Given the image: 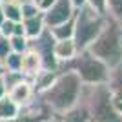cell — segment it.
Wrapping results in <instances>:
<instances>
[{
  "mask_svg": "<svg viewBox=\"0 0 122 122\" xmlns=\"http://www.w3.org/2000/svg\"><path fill=\"white\" fill-rule=\"evenodd\" d=\"M82 93V82L78 80V76L73 71H58L55 82L51 84L47 91H44L38 97L42 102L49 107L53 115L58 117L64 111H67L69 107H73L78 102Z\"/></svg>",
  "mask_w": 122,
  "mask_h": 122,
  "instance_id": "1",
  "label": "cell"
},
{
  "mask_svg": "<svg viewBox=\"0 0 122 122\" xmlns=\"http://www.w3.org/2000/svg\"><path fill=\"white\" fill-rule=\"evenodd\" d=\"M93 56L102 60L109 69L122 64V31L120 24L111 18L106 20V25L102 27L100 35L93 40V44L87 47Z\"/></svg>",
  "mask_w": 122,
  "mask_h": 122,
  "instance_id": "2",
  "label": "cell"
},
{
  "mask_svg": "<svg viewBox=\"0 0 122 122\" xmlns=\"http://www.w3.org/2000/svg\"><path fill=\"white\" fill-rule=\"evenodd\" d=\"M58 71H73L82 82V86L106 84L109 76V67L89 51H78L71 62L58 66Z\"/></svg>",
  "mask_w": 122,
  "mask_h": 122,
  "instance_id": "3",
  "label": "cell"
},
{
  "mask_svg": "<svg viewBox=\"0 0 122 122\" xmlns=\"http://www.w3.org/2000/svg\"><path fill=\"white\" fill-rule=\"evenodd\" d=\"M82 98L89 109L91 122H122V117L118 115L115 100L106 84L82 86Z\"/></svg>",
  "mask_w": 122,
  "mask_h": 122,
  "instance_id": "4",
  "label": "cell"
},
{
  "mask_svg": "<svg viewBox=\"0 0 122 122\" xmlns=\"http://www.w3.org/2000/svg\"><path fill=\"white\" fill-rule=\"evenodd\" d=\"M107 16L89 9L87 5L76 9L73 18V42L78 51H86L93 44V40L100 35L102 27L106 25Z\"/></svg>",
  "mask_w": 122,
  "mask_h": 122,
  "instance_id": "5",
  "label": "cell"
},
{
  "mask_svg": "<svg viewBox=\"0 0 122 122\" xmlns=\"http://www.w3.org/2000/svg\"><path fill=\"white\" fill-rule=\"evenodd\" d=\"M55 120V115L49 107L42 102V98L36 95L29 104L18 107V113L16 117L11 122H53Z\"/></svg>",
  "mask_w": 122,
  "mask_h": 122,
  "instance_id": "6",
  "label": "cell"
},
{
  "mask_svg": "<svg viewBox=\"0 0 122 122\" xmlns=\"http://www.w3.org/2000/svg\"><path fill=\"white\" fill-rule=\"evenodd\" d=\"M53 44H55V36L51 35V31L47 29V27L42 31L36 38L29 40V47L40 56L44 69H53V71H56V69H58V62H56L55 56H53Z\"/></svg>",
  "mask_w": 122,
  "mask_h": 122,
  "instance_id": "7",
  "label": "cell"
},
{
  "mask_svg": "<svg viewBox=\"0 0 122 122\" xmlns=\"http://www.w3.org/2000/svg\"><path fill=\"white\" fill-rule=\"evenodd\" d=\"M75 13H76V9L73 7V4L69 0H56L49 9L42 13L44 25H46L47 29L56 27V25L64 24V22L71 20L73 16H75Z\"/></svg>",
  "mask_w": 122,
  "mask_h": 122,
  "instance_id": "8",
  "label": "cell"
},
{
  "mask_svg": "<svg viewBox=\"0 0 122 122\" xmlns=\"http://www.w3.org/2000/svg\"><path fill=\"white\" fill-rule=\"evenodd\" d=\"M5 95L15 102L18 107L29 104V102L36 97L35 91H33V84H31V80H27V78H24V80H20L18 84H15L13 87H9Z\"/></svg>",
  "mask_w": 122,
  "mask_h": 122,
  "instance_id": "9",
  "label": "cell"
},
{
  "mask_svg": "<svg viewBox=\"0 0 122 122\" xmlns=\"http://www.w3.org/2000/svg\"><path fill=\"white\" fill-rule=\"evenodd\" d=\"M56 122H91V115H89V109H87L86 102L82 98V93H80V98L73 107H69L67 111H64L62 115L55 117Z\"/></svg>",
  "mask_w": 122,
  "mask_h": 122,
  "instance_id": "10",
  "label": "cell"
},
{
  "mask_svg": "<svg viewBox=\"0 0 122 122\" xmlns=\"http://www.w3.org/2000/svg\"><path fill=\"white\" fill-rule=\"evenodd\" d=\"M76 53H78V49H76L73 38L55 40V44H53V56H55V60L58 62V66L71 62L73 58L76 56ZM56 71H58V69H56Z\"/></svg>",
  "mask_w": 122,
  "mask_h": 122,
  "instance_id": "11",
  "label": "cell"
},
{
  "mask_svg": "<svg viewBox=\"0 0 122 122\" xmlns=\"http://www.w3.org/2000/svg\"><path fill=\"white\" fill-rule=\"evenodd\" d=\"M40 69H44V66H42V60L40 56L36 55L35 51L27 49L25 53H22V64H20V73L27 78V80H31L33 76L36 75V73L40 71Z\"/></svg>",
  "mask_w": 122,
  "mask_h": 122,
  "instance_id": "12",
  "label": "cell"
},
{
  "mask_svg": "<svg viewBox=\"0 0 122 122\" xmlns=\"http://www.w3.org/2000/svg\"><path fill=\"white\" fill-rule=\"evenodd\" d=\"M56 75H58V71H53V69H40V71L31 78L35 95H42L44 91H47L51 87V84L55 82Z\"/></svg>",
  "mask_w": 122,
  "mask_h": 122,
  "instance_id": "13",
  "label": "cell"
},
{
  "mask_svg": "<svg viewBox=\"0 0 122 122\" xmlns=\"http://www.w3.org/2000/svg\"><path fill=\"white\" fill-rule=\"evenodd\" d=\"M106 86L109 89V93H111L113 100L122 102V64L109 69V76H107Z\"/></svg>",
  "mask_w": 122,
  "mask_h": 122,
  "instance_id": "14",
  "label": "cell"
},
{
  "mask_svg": "<svg viewBox=\"0 0 122 122\" xmlns=\"http://www.w3.org/2000/svg\"><path fill=\"white\" fill-rule=\"evenodd\" d=\"M22 25H24V36L27 38V40L36 38L42 31L46 29L42 13H40V15H36V16H33V18H24V20H22Z\"/></svg>",
  "mask_w": 122,
  "mask_h": 122,
  "instance_id": "15",
  "label": "cell"
},
{
  "mask_svg": "<svg viewBox=\"0 0 122 122\" xmlns=\"http://www.w3.org/2000/svg\"><path fill=\"white\" fill-rule=\"evenodd\" d=\"M18 113V106L7 95L0 98V122H11Z\"/></svg>",
  "mask_w": 122,
  "mask_h": 122,
  "instance_id": "16",
  "label": "cell"
},
{
  "mask_svg": "<svg viewBox=\"0 0 122 122\" xmlns=\"http://www.w3.org/2000/svg\"><path fill=\"white\" fill-rule=\"evenodd\" d=\"M2 13H4V18L5 20H11V22H20L22 20V13H20V4L16 0H5L2 2Z\"/></svg>",
  "mask_w": 122,
  "mask_h": 122,
  "instance_id": "17",
  "label": "cell"
},
{
  "mask_svg": "<svg viewBox=\"0 0 122 122\" xmlns=\"http://www.w3.org/2000/svg\"><path fill=\"white\" fill-rule=\"evenodd\" d=\"M75 18V16H73ZM73 18L71 20L64 22V24L56 25V27H51V35L55 36V40H66V38H73Z\"/></svg>",
  "mask_w": 122,
  "mask_h": 122,
  "instance_id": "18",
  "label": "cell"
},
{
  "mask_svg": "<svg viewBox=\"0 0 122 122\" xmlns=\"http://www.w3.org/2000/svg\"><path fill=\"white\" fill-rule=\"evenodd\" d=\"M106 16L122 24V0H106Z\"/></svg>",
  "mask_w": 122,
  "mask_h": 122,
  "instance_id": "19",
  "label": "cell"
},
{
  "mask_svg": "<svg viewBox=\"0 0 122 122\" xmlns=\"http://www.w3.org/2000/svg\"><path fill=\"white\" fill-rule=\"evenodd\" d=\"M20 64H22V55L13 53V51L2 60V66L5 71H20Z\"/></svg>",
  "mask_w": 122,
  "mask_h": 122,
  "instance_id": "20",
  "label": "cell"
},
{
  "mask_svg": "<svg viewBox=\"0 0 122 122\" xmlns=\"http://www.w3.org/2000/svg\"><path fill=\"white\" fill-rule=\"evenodd\" d=\"M9 47L13 53H25V51L29 49V40L25 38V36H9Z\"/></svg>",
  "mask_w": 122,
  "mask_h": 122,
  "instance_id": "21",
  "label": "cell"
},
{
  "mask_svg": "<svg viewBox=\"0 0 122 122\" xmlns=\"http://www.w3.org/2000/svg\"><path fill=\"white\" fill-rule=\"evenodd\" d=\"M25 76L22 75L20 71H4V75H2V82H4L5 86V93H7V89L9 87H13L15 84H18L20 80H24Z\"/></svg>",
  "mask_w": 122,
  "mask_h": 122,
  "instance_id": "22",
  "label": "cell"
},
{
  "mask_svg": "<svg viewBox=\"0 0 122 122\" xmlns=\"http://www.w3.org/2000/svg\"><path fill=\"white\" fill-rule=\"evenodd\" d=\"M20 13H22V20H24V18H33V16L40 15V11H38L36 4H33V2L20 4Z\"/></svg>",
  "mask_w": 122,
  "mask_h": 122,
  "instance_id": "23",
  "label": "cell"
},
{
  "mask_svg": "<svg viewBox=\"0 0 122 122\" xmlns=\"http://www.w3.org/2000/svg\"><path fill=\"white\" fill-rule=\"evenodd\" d=\"M86 5L100 15H106V0H86Z\"/></svg>",
  "mask_w": 122,
  "mask_h": 122,
  "instance_id": "24",
  "label": "cell"
},
{
  "mask_svg": "<svg viewBox=\"0 0 122 122\" xmlns=\"http://www.w3.org/2000/svg\"><path fill=\"white\" fill-rule=\"evenodd\" d=\"M13 25H15V22L4 20L2 24H0V36H5V38L13 36Z\"/></svg>",
  "mask_w": 122,
  "mask_h": 122,
  "instance_id": "25",
  "label": "cell"
},
{
  "mask_svg": "<svg viewBox=\"0 0 122 122\" xmlns=\"http://www.w3.org/2000/svg\"><path fill=\"white\" fill-rule=\"evenodd\" d=\"M11 53V47H9V38L5 36H0V62L4 60L5 56Z\"/></svg>",
  "mask_w": 122,
  "mask_h": 122,
  "instance_id": "26",
  "label": "cell"
},
{
  "mask_svg": "<svg viewBox=\"0 0 122 122\" xmlns=\"http://www.w3.org/2000/svg\"><path fill=\"white\" fill-rule=\"evenodd\" d=\"M55 2H56V0H40V2L36 4V7H38V11H40V13H44V11H47L51 5L55 4Z\"/></svg>",
  "mask_w": 122,
  "mask_h": 122,
  "instance_id": "27",
  "label": "cell"
},
{
  "mask_svg": "<svg viewBox=\"0 0 122 122\" xmlns=\"http://www.w3.org/2000/svg\"><path fill=\"white\" fill-rule=\"evenodd\" d=\"M13 36H24V25H22V20L15 22V25H13Z\"/></svg>",
  "mask_w": 122,
  "mask_h": 122,
  "instance_id": "28",
  "label": "cell"
},
{
  "mask_svg": "<svg viewBox=\"0 0 122 122\" xmlns=\"http://www.w3.org/2000/svg\"><path fill=\"white\" fill-rule=\"evenodd\" d=\"M69 2L73 4V7H75V9H80V7H84V5H86V0H69Z\"/></svg>",
  "mask_w": 122,
  "mask_h": 122,
  "instance_id": "29",
  "label": "cell"
},
{
  "mask_svg": "<svg viewBox=\"0 0 122 122\" xmlns=\"http://www.w3.org/2000/svg\"><path fill=\"white\" fill-rule=\"evenodd\" d=\"M5 97V86H4V82H2V78H0V98Z\"/></svg>",
  "mask_w": 122,
  "mask_h": 122,
  "instance_id": "30",
  "label": "cell"
},
{
  "mask_svg": "<svg viewBox=\"0 0 122 122\" xmlns=\"http://www.w3.org/2000/svg\"><path fill=\"white\" fill-rule=\"evenodd\" d=\"M115 107H117L118 115H120V117H122V102H115Z\"/></svg>",
  "mask_w": 122,
  "mask_h": 122,
  "instance_id": "31",
  "label": "cell"
},
{
  "mask_svg": "<svg viewBox=\"0 0 122 122\" xmlns=\"http://www.w3.org/2000/svg\"><path fill=\"white\" fill-rule=\"evenodd\" d=\"M4 20H5V18H4V13H2V5H0V24H2Z\"/></svg>",
  "mask_w": 122,
  "mask_h": 122,
  "instance_id": "32",
  "label": "cell"
},
{
  "mask_svg": "<svg viewBox=\"0 0 122 122\" xmlns=\"http://www.w3.org/2000/svg\"><path fill=\"white\" fill-rule=\"evenodd\" d=\"M4 71H5V69H4V66H2V62H0V78H2V75H4Z\"/></svg>",
  "mask_w": 122,
  "mask_h": 122,
  "instance_id": "33",
  "label": "cell"
},
{
  "mask_svg": "<svg viewBox=\"0 0 122 122\" xmlns=\"http://www.w3.org/2000/svg\"><path fill=\"white\" fill-rule=\"evenodd\" d=\"M18 4H25V2H31V0H16Z\"/></svg>",
  "mask_w": 122,
  "mask_h": 122,
  "instance_id": "34",
  "label": "cell"
},
{
  "mask_svg": "<svg viewBox=\"0 0 122 122\" xmlns=\"http://www.w3.org/2000/svg\"><path fill=\"white\" fill-rule=\"evenodd\" d=\"M31 2H33V4H38V2H40V0H31Z\"/></svg>",
  "mask_w": 122,
  "mask_h": 122,
  "instance_id": "35",
  "label": "cell"
},
{
  "mask_svg": "<svg viewBox=\"0 0 122 122\" xmlns=\"http://www.w3.org/2000/svg\"><path fill=\"white\" fill-rule=\"evenodd\" d=\"M2 2H5V0H0V4H2Z\"/></svg>",
  "mask_w": 122,
  "mask_h": 122,
  "instance_id": "36",
  "label": "cell"
},
{
  "mask_svg": "<svg viewBox=\"0 0 122 122\" xmlns=\"http://www.w3.org/2000/svg\"><path fill=\"white\" fill-rule=\"evenodd\" d=\"M53 122H56V120H53Z\"/></svg>",
  "mask_w": 122,
  "mask_h": 122,
  "instance_id": "37",
  "label": "cell"
}]
</instances>
